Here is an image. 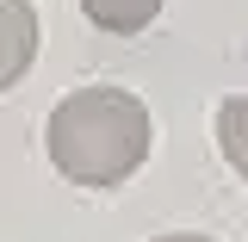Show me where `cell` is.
Segmentation results:
<instances>
[{
	"label": "cell",
	"instance_id": "obj_1",
	"mask_svg": "<svg viewBox=\"0 0 248 242\" xmlns=\"http://www.w3.org/2000/svg\"><path fill=\"white\" fill-rule=\"evenodd\" d=\"M149 143H155L149 106L130 87H99V81L68 87L44 124V149L56 174L75 186H124L149 161Z\"/></svg>",
	"mask_w": 248,
	"mask_h": 242
},
{
	"label": "cell",
	"instance_id": "obj_2",
	"mask_svg": "<svg viewBox=\"0 0 248 242\" xmlns=\"http://www.w3.org/2000/svg\"><path fill=\"white\" fill-rule=\"evenodd\" d=\"M37 62V6L31 0H0V93L19 87Z\"/></svg>",
	"mask_w": 248,
	"mask_h": 242
},
{
	"label": "cell",
	"instance_id": "obj_3",
	"mask_svg": "<svg viewBox=\"0 0 248 242\" xmlns=\"http://www.w3.org/2000/svg\"><path fill=\"white\" fill-rule=\"evenodd\" d=\"M161 6H168V0H81V13H87L99 31H112V37L149 31L155 19H161Z\"/></svg>",
	"mask_w": 248,
	"mask_h": 242
},
{
	"label": "cell",
	"instance_id": "obj_4",
	"mask_svg": "<svg viewBox=\"0 0 248 242\" xmlns=\"http://www.w3.org/2000/svg\"><path fill=\"white\" fill-rule=\"evenodd\" d=\"M217 149H223V161L248 180V93H230V99L217 106Z\"/></svg>",
	"mask_w": 248,
	"mask_h": 242
},
{
	"label": "cell",
	"instance_id": "obj_5",
	"mask_svg": "<svg viewBox=\"0 0 248 242\" xmlns=\"http://www.w3.org/2000/svg\"><path fill=\"white\" fill-rule=\"evenodd\" d=\"M155 242H211V236H199V230H174V236H155Z\"/></svg>",
	"mask_w": 248,
	"mask_h": 242
}]
</instances>
